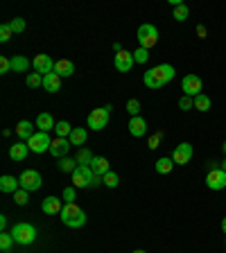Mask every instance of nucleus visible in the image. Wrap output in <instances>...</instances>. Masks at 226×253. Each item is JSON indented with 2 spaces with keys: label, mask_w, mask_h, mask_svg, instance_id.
<instances>
[{
  "label": "nucleus",
  "mask_w": 226,
  "mask_h": 253,
  "mask_svg": "<svg viewBox=\"0 0 226 253\" xmlns=\"http://www.w3.org/2000/svg\"><path fill=\"white\" fill-rule=\"evenodd\" d=\"M206 185L211 190H224L226 188V172L222 168H217V169H213V172H208L206 174Z\"/></svg>",
  "instance_id": "nucleus-12"
},
{
  "label": "nucleus",
  "mask_w": 226,
  "mask_h": 253,
  "mask_svg": "<svg viewBox=\"0 0 226 253\" xmlns=\"http://www.w3.org/2000/svg\"><path fill=\"white\" fill-rule=\"evenodd\" d=\"M27 152H30V147H27V142H14L9 147V158L11 161H25Z\"/></svg>",
  "instance_id": "nucleus-20"
},
{
  "label": "nucleus",
  "mask_w": 226,
  "mask_h": 253,
  "mask_svg": "<svg viewBox=\"0 0 226 253\" xmlns=\"http://www.w3.org/2000/svg\"><path fill=\"white\" fill-rule=\"evenodd\" d=\"M93 154H90V149H84V147H82V149H79V154H77V163L79 165H90V163H93Z\"/></svg>",
  "instance_id": "nucleus-33"
},
{
  "label": "nucleus",
  "mask_w": 226,
  "mask_h": 253,
  "mask_svg": "<svg viewBox=\"0 0 226 253\" xmlns=\"http://www.w3.org/2000/svg\"><path fill=\"white\" fill-rule=\"evenodd\" d=\"M109 116H111V106H104V109H93L89 113L86 125H89V129H93V131H100V129H104V126L109 125Z\"/></svg>",
  "instance_id": "nucleus-5"
},
{
  "label": "nucleus",
  "mask_w": 226,
  "mask_h": 253,
  "mask_svg": "<svg viewBox=\"0 0 226 253\" xmlns=\"http://www.w3.org/2000/svg\"><path fill=\"white\" fill-rule=\"evenodd\" d=\"M54 63L57 61H52L50 59V54H37V57L32 59V68H34V73H39V75H50V73H54Z\"/></svg>",
  "instance_id": "nucleus-10"
},
{
  "label": "nucleus",
  "mask_w": 226,
  "mask_h": 253,
  "mask_svg": "<svg viewBox=\"0 0 226 253\" xmlns=\"http://www.w3.org/2000/svg\"><path fill=\"white\" fill-rule=\"evenodd\" d=\"M11 70V59L0 57V75H7Z\"/></svg>",
  "instance_id": "nucleus-42"
},
{
  "label": "nucleus",
  "mask_w": 226,
  "mask_h": 253,
  "mask_svg": "<svg viewBox=\"0 0 226 253\" xmlns=\"http://www.w3.org/2000/svg\"><path fill=\"white\" fill-rule=\"evenodd\" d=\"M11 37H14V30H11L9 23H5V25H0V41L7 43Z\"/></svg>",
  "instance_id": "nucleus-36"
},
{
  "label": "nucleus",
  "mask_w": 226,
  "mask_h": 253,
  "mask_svg": "<svg viewBox=\"0 0 226 253\" xmlns=\"http://www.w3.org/2000/svg\"><path fill=\"white\" fill-rule=\"evenodd\" d=\"M59 217H61V221L68 228H82L86 224V212L77 204H66Z\"/></svg>",
  "instance_id": "nucleus-2"
},
{
  "label": "nucleus",
  "mask_w": 226,
  "mask_h": 253,
  "mask_svg": "<svg viewBox=\"0 0 226 253\" xmlns=\"http://www.w3.org/2000/svg\"><path fill=\"white\" fill-rule=\"evenodd\" d=\"M11 70H14V73H27V70H30V59L21 57V54L11 57Z\"/></svg>",
  "instance_id": "nucleus-25"
},
{
  "label": "nucleus",
  "mask_w": 226,
  "mask_h": 253,
  "mask_svg": "<svg viewBox=\"0 0 226 253\" xmlns=\"http://www.w3.org/2000/svg\"><path fill=\"white\" fill-rule=\"evenodd\" d=\"M188 16H190V9H188V5H177L174 7V11H172V18L174 21H179V23H183V21H188Z\"/></svg>",
  "instance_id": "nucleus-29"
},
{
  "label": "nucleus",
  "mask_w": 226,
  "mask_h": 253,
  "mask_svg": "<svg viewBox=\"0 0 226 253\" xmlns=\"http://www.w3.org/2000/svg\"><path fill=\"white\" fill-rule=\"evenodd\" d=\"M70 176H73L75 188H90V185H93V179H95L90 165H77V169H75Z\"/></svg>",
  "instance_id": "nucleus-6"
},
{
  "label": "nucleus",
  "mask_w": 226,
  "mask_h": 253,
  "mask_svg": "<svg viewBox=\"0 0 226 253\" xmlns=\"http://www.w3.org/2000/svg\"><path fill=\"white\" fill-rule=\"evenodd\" d=\"M0 228H2V231H5V228H7V217H5V215L0 217Z\"/></svg>",
  "instance_id": "nucleus-44"
},
{
  "label": "nucleus",
  "mask_w": 226,
  "mask_h": 253,
  "mask_svg": "<svg viewBox=\"0 0 226 253\" xmlns=\"http://www.w3.org/2000/svg\"><path fill=\"white\" fill-rule=\"evenodd\" d=\"M75 126H70L68 122H57V126H54V133H57V138H70V133H73Z\"/></svg>",
  "instance_id": "nucleus-30"
},
{
  "label": "nucleus",
  "mask_w": 226,
  "mask_h": 253,
  "mask_svg": "<svg viewBox=\"0 0 226 253\" xmlns=\"http://www.w3.org/2000/svg\"><path fill=\"white\" fill-rule=\"evenodd\" d=\"M134 52H127V50H122V52H116V59H113V66H116L118 73H129V70L134 68Z\"/></svg>",
  "instance_id": "nucleus-13"
},
{
  "label": "nucleus",
  "mask_w": 226,
  "mask_h": 253,
  "mask_svg": "<svg viewBox=\"0 0 226 253\" xmlns=\"http://www.w3.org/2000/svg\"><path fill=\"white\" fill-rule=\"evenodd\" d=\"M77 158H68V156H63V158H59V169L61 172H70L73 174L75 169H77Z\"/></svg>",
  "instance_id": "nucleus-27"
},
{
  "label": "nucleus",
  "mask_w": 226,
  "mask_h": 253,
  "mask_svg": "<svg viewBox=\"0 0 226 253\" xmlns=\"http://www.w3.org/2000/svg\"><path fill=\"white\" fill-rule=\"evenodd\" d=\"M14 201H16V204H18V206H25L27 204V201H30V192H27V190H16V192H14Z\"/></svg>",
  "instance_id": "nucleus-35"
},
{
  "label": "nucleus",
  "mask_w": 226,
  "mask_h": 253,
  "mask_svg": "<svg viewBox=\"0 0 226 253\" xmlns=\"http://www.w3.org/2000/svg\"><path fill=\"white\" fill-rule=\"evenodd\" d=\"M70 147H73V145H70L68 138H54L52 145H50V154H52L54 158H63L68 154Z\"/></svg>",
  "instance_id": "nucleus-14"
},
{
  "label": "nucleus",
  "mask_w": 226,
  "mask_h": 253,
  "mask_svg": "<svg viewBox=\"0 0 226 253\" xmlns=\"http://www.w3.org/2000/svg\"><path fill=\"white\" fill-rule=\"evenodd\" d=\"M61 199L66 201V204H75V185H70V188H63Z\"/></svg>",
  "instance_id": "nucleus-41"
},
{
  "label": "nucleus",
  "mask_w": 226,
  "mask_h": 253,
  "mask_svg": "<svg viewBox=\"0 0 226 253\" xmlns=\"http://www.w3.org/2000/svg\"><path fill=\"white\" fill-rule=\"evenodd\" d=\"M11 30H14V34H21V32H25V18H14V21L9 23Z\"/></svg>",
  "instance_id": "nucleus-40"
},
{
  "label": "nucleus",
  "mask_w": 226,
  "mask_h": 253,
  "mask_svg": "<svg viewBox=\"0 0 226 253\" xmlns=\"http://www.w3.org/2000/svg\"><path fill=\"white\" fill-rule=\"evenodd\" d=\"M224 154H226V142H224Z\"/></svg>",
  "instance_id": "nucleus-48"
},
{
  "label": "nucleus",
  "mask_w": 226,
  "mask_h": 253,
  "mask_svg": "<svg viewBox=\"0 0 226 253\" xmlns=\"http://www.w3.org/2000/svg\"><path fill=\"white\" fill-rule=\"evenodd\" d=\"M222 169H224V172H226V158H224V161H222Z\"/></svg>",
  "instance_id": "nucleus-46"
},
{
  "label": "nucleus",
  "mask_w": 226,
  "mask_h": 253,
  "mask_svg": "<svg viewBox=\"0 0 226 253\" xmlns=\"http://www.w3.org/2000/svg\"><path fill=\"white\" fill-rule=\"evenodd\" d=\"M54 73L59 75V77H70V75L75 73V63L68 61V59H59L57 63H54Z\"/></svg>",
  "instance_id": "nucleus-21"
},
{
  "label": "nucleus",
  "mask_w": 226,
  "mask_h": 253,
  "mask_svg": "<svg viewBox=\"0 0 226 253\" xmlns=\"http://www.w3.org/2000/svg\"><path fill=\"white\" fill-rule=\"evenodd\" d=\"M34 125L39 126V131L47 133V131H54L57 122H54V118L50 116V113H39V116H37V122H34Z\"/></svg>",
  "instance_id": "nucleus-18"
},
{
  "label": "nucleus",
  "mask_w": 226,
  "mask_h": 253,
  "mask_svg": "<svg viewBox=\"0 0 226 253\" xmlns=\"http://www.w3.org/2000/svg\"><path fill=\"white\" fill-rule=\"evenodd\" d=\"M25 84L30 86V88H37V86H43V75L39 73H30L25 77Z\"/></svg>",
  "instance_id": "nucleus-34"
},
{
  "label": "nucleus",
  "mask_w": 226,
  "mask_h": 253,
  "mask_svg": "<svg viewBox=\"0 0 226 253\" xmlns=\"http://www.w3.org/2000/svg\"><path fill=\"white\" fill-rule=\"evenodd\" d=\"M102 183H104L106 188H118V183H120V176H118L116 172H106L104 176H102Z\"/></svg>",
  "instance_id": "nucleus-32"
},
{
  "label": "nucleus",
  "mask_w": 226,
  "mask_h": 253,
  "mask_svg": "<svg viewBox=\"0 0 226 253\" xmlns=\"http://www.w3.org/2000/svg\"><path fill=\"white\" fill-rule=\"evenodd\" d=\"M90 169H93L95 176H104L106 172H111V169H109V161H106L104 156H95L93 163H90Z\"/></svg>",
  "instance_id": "nucleus-23"
},
{
  "label": "nucleus",
  "mask_w": 226,
  "mask_h": 253,
  "mask_svg": "<svg viewBox=\"0 0 226 253\" xmlns=\"http://www.w3.org/2000/svg\"><path fill=\"white\" fill-rule=\"evenodd\" d=\"M41 211L45 212V215H61L63 204H61V199H57V197H45L41 204Z\"/></svg>",
  "instance_id": "nucleus-15"
},
{
  "label": "nucleus",
  "mask_w": 226,
  "mask_h": 253,
  "mask_svg": "<svg viewBox=\"0 0 226 253\" xmlns=\"http://www.w3.org/2000/svg\"><path fill=\"white\" fill-rule=\"evenodd\" d=\"M18 181H21V188L27 190V192H34V190H39L43 185L41 174H39L37 169H25V172L18 176Z\"/></svg>",
  "instance_id": "nucleus-7"
},
{
  "label": "nucleus",
  "mask_w": 226,
  "mask_h": 253,
  "mask_svg": "<svg viewBox=\"0 0 226 253\" xmlns=\"http://www.w3.org/2000/svg\"><path fill=\"white\" fill-rule=\"evenodd\" d=\"M129 133H132L134 138L145 136V133H147V122H145V118H140V116L132 118V120H129Z\"/></svg>",
  "instance_id": "nucleus-17"
},
{
  "label": "nucleus",
  "mask_w": 226,
  "mask_h": 253,
  "mask_svg": "<svg viewBox=\"0 0 226 253\" xmlns=\"http://www.w3.org/2000/svg\"><path fill=\"white\" fill-rule=\"evenodd\" d=\"M86 138H89V133H86L84 126H75L68 140H70V145H77V147H82V145H86Z\"/></svg>",
  "instance_id": "nucleus-24"
},
{
  "label": "nucleus",
  "mask_w": 226,
  "mask_h": 253,
  "mask_svg": "<svg viewBox=\"0 0 226 253\" xmlns=\"http://www.w3.org/2000/svg\"><path fill=\"white\" fill-rule=\"evenodd\" d=\"M50 145H52V140H50V136L43 131H37L34 136L27 140V147L32 149L34 154H43V152H50Z\"/></svg>",
  "instance_id": "nucleus-8"
},
{
  "label": "nucleus",
  "mask_w": 226,
  "mask_h": 253,
  "mask_svg": "<svg viewBox=\"0 0 226 253\" xmlns=\"http://www.w3.org/2000/svg\"><path fill=\"white\" fill-rule=\"evenodd\" d=\"M161 140H163V133H161V131L154 133V136L149 138V149H156L158 145H161Z\"/></svg>",
  "instance_id": "nucleus-43"
},
{
  "label": "nucleus",
  "mask_w": 226,
  "mask_h": 253,
  "mask_svg": "<svg viewBox=\"0 0 226 253\" xmlns=\"http://www.w3.org/2000/svg\"><path fill=\"white\" fill-rule=\"evenodd\" d=\"M174 75H177L174 66H170V63H158V66H154V68H149L147 73H145L142 82H145L147 88L158 90V88H163L168 82H172Z\"/></svg>",
  "instance_id": "nucleus-1"
},
{
  "label": "nucleus",
  "mask_w": 226,
  "mask_h": 253,
  "mask_svg": "<svg viewBox=\"0 0 226 253\" xmlns=\"http://www.w3.org/2000/svg\"><path fill=\"white\" fill-rule=\"evenodd\" d=\"M34 126H37V125H32L30 120H21L18 125H16V136L21 138V140H30V138L37 133V131H34Z\"/></svg>",
  "instance_id": "nucleus-19"
},
{
  "label": "nucleus",
  "mask_w": 226,
  "mask_h": 253,
  "mask_svg": "<svg viewBox=\"0 0 226 253\" xmlns=\"http://www.w3.org/2000/svg\"><path fill=\"white\" fill-rule=\"evenodd\" d=\"M140 109H142V106H140V102H138V100H129V102H127V111H129V116H132V118L140 116Z\"/></svg>",
  "instance_id": "nucleus-37"
},
{
  "label": "nucleus",
  "mask_w": 226,
  "mask_h": 253,
  "mask_svg": "<svg viewBox=\"0 0 226 253\" xmlns=\"http://www.w3.org/2000/svg\"><path fill=\"white\" fill-rule=\"evenodd\" d=\"M222 231H224V235H226V217L222 219Z\"/></svg>",
  "instance_id": "nucleus-45"
},
{
  "label": "nucleus",
  "mask_w": 226,
  "mask_h": 253,
  "mask_svg": "<svg viewBox=\"0 0 226 253\" xmlns=\"http://www.w3.org/2000/svg\"><path fill=\"white\" fill-rule=\"evenodd\" d=\"M156 172L158 174H170L174 169V161H172V156H163V158H158L156 161Z\"/></svg>",
  "instance_id": "nucleus-26"
},
{
  "label": "nucleus",
  "mask_w": 226,
  "mask_h": 253,
  "mask_svg": "<svg viewBox=\"0 0 226 253\" xmlns=\"http://www.w3.org/2000/svg\"><path fill=\"white\" fill-rule=\"evenodd\" d=\"M11 244H14V237H11V233H0V251L7 253L11 249Z\"/></svg>",
  "instance_id": "nucleus-31"
},
{
  "label": "nucleus",
  "mask_w": 226,
  "mask_h": 253,
  "mask_svg": "<svg viewBox=\"0 0 226 253\" xmlns=\"http://www.w3.org/2000/svg\"><path fill=\"white\" fill-rule=\"evenodd\" d=\"M132 253H147V251H142V249H136V251H132Z\"/></svg>",
  "instance_id": "nucleus-47"
},
{
  "label": "nucleus",
  "mask_w": 226,
  "mask_h": 253,
  "mask_svg": "<svg viewBox=\"0 0 226 253\" xmlns=\"http://www.w3.org/2000/svg\"><path fill=\"white\" fill-rule=\"evenodd\" d=\"M43 88L47 90V93H57L59 88H61V77H59L57 73H50L43 77Z\"/></svg>",
  "instance_id": "nucleus-22"
},
{
  "label": "nucleus",
  "mask_w": 226,
  "mask_h": 253,
  "mask_svg": "<svg viewBox=\"0 0 226 253\" xmlns=\"http://www.w3.org/2000/svg\"><path fill=\"white\" fill-rule=\"evenodd\" d=\"M147 59H149V50H145V47H138L134 52V61L136 63H147Z\"/></svg>",
  "instance_id": "nucleus-39"
},
{
  "label": "nucleus",
  "mask_w": 226,
  "mask_h": 253,
  "mask_svg": "<svg viewBox=\"0 0 226 253\" xmlns=\"http://www.w3.org/2000/svg\"><path fill=\"white\" fill-rule=\"evenodd\" d=\"M211 104H213V102H211V97H208L206 93H199V95L195 97V109L201 111V113H206V111L211 109Z\"/></svg>",
  "instance_id": "nucleus-28"
},
{
  "label": "nucleus",
  "mask_w": 226,
  "mask_h": 253,
  "mask_svg": "<svg viewBox=\"0 0 226 253\" xmlns=\"http://www.w3.org/2000/svg\"><path fill=\"white\" fill-rule=\"evenodd\" d=\"M192 156H195V147H192L190 142H181V145H177V149H174L172 161H174V165H188L190 161H192Z\"/></svg>",
  "instance_id": "nucleus-9"
},
{
  "label": "nucleus",
  "mask_w": 226,
  "mask_h": 253,
  "mask_svg": "<svg viewBox=\"0 0 226 253\" xmlns=\"http://www.w3.org/2000/svg\"><path fill=\"white\" fill-rule=\"evenodd\" d=\"M179 109H181V111H190V109H195V97L181 95V100H179Z\"/></svg>",
  "instance_id": "nucleus-38"
},
{
  "label": "nucleus",
  "mask_w": 226,
  "mask_h": 253,
  "mask_svg": "<svg viewBox=\"0 0 226 253\" xmlns=\"http://www.w3.org/2000/svg\"><path fill=\"white\" fill-rule=\"evenodd\" d=\"M16 190H21V181L14 179L11 174H2V176H0V192H5V195H14Z\"/></svg>",
  "instance_id": "nucleus-16"
},
{
  "label": "nucleus",
  "mask_w": 226,
  "mask_h": 253,
  "mask_svg": "<svg viewBox=\"0 0 226 253\" xmlns=\"http://www.w3.org/2000/svg\"><path fill=\"white\" fill-rule=\"evenodd\" d=\"M158 43V30L152 23H142L138 27V47H145V50H152Z\"/></svg>",
  "instance_id": "nucleus-4"
},
{
  "label": "nucleus",
  "mask_w": 226,
  "mask_h": 253,
  "mask_svg": "<svg viewBox=\"0 0 226 253\" xmlns=\"http://www.w3.org/2000/svg\"><path fill=\"white\" fill-rule=\"evenodd\" d=\"M11 237H14L16 244L27 247V244H32L37 240V228L32 226V224H27V221H18V224H14V228H11Z\"/></svg>",
  "instance_id": "nucleus-3"
},
{
  "label": "nucleus",
  "mask_w": 226,
  "mask_h": 253,
  "mask_svg": "<svg viewBox=\"0 0 226 253\" xmlns=\"http://www.w3.org/2000/svg\"><path fill=\"white\" fill-rule=\"evenodd\" d=\"M201 77H197V75H185L183 82H181V90H183V95H188V97H197V95L201 93Z\"/></svg>",
  "instance_id": "nucleus-11"
}]
</instances>
